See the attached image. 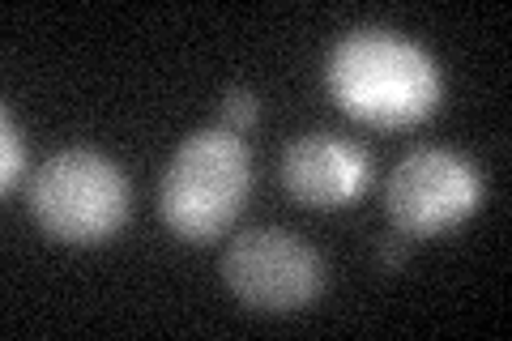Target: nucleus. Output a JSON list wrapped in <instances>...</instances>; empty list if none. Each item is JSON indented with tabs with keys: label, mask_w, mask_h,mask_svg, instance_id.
Returning <instances> with one entry per match:
<instances>
[{
	"label": "nucleus",
	"mask_w": 512,
	"mask_h": 341,
	"mask_svg": "<svg viewBox=\"0 0 512 341\" xmlns=\"http://www.w3.org/2000/svg\"><path fill=\"white\" fill-rule=\"evenodd\" d=\"M325 86L346 116L376 128L419 124L444 94L436 60L414 39L380 26H359L338 39L325 64Z\"/></svg>",
	"instance_id": "f257e3e1"
},
{
	"label": "nucleus",
	"mask_w": 512,
	"mask_h": 341,
	"mask_svg": "<svg viewBox=\"0 0 512 341\" xmlns=\"http://www.w3.org/2000/svg\"><path fill=\"white\" fill-rule=\"evenodd\" d=\"M252 188V154L231 128H201L184 137L158 184V209L188 243L222 235Z\"/></svg>",
	"instance_id": "f03ea898"
},
{
	"label": "nucleus",
	"mask_w": 512,
	"mask_h": 341,
	"mask_svg": "<svg viewBox=\"0 0 512 341\" xmlns=\"http://www.w3.org/2000/svg\"><path fill=\"white\" fill-rule=\"evenodd\" d=\"M30 214L60 243H103L128 218V180L99 150L73 145L43 162L30 180Z\"/></svg>",
	"instance_id": "7ed1b4c3"
},
{
	"label": "nucleus",
	"mask_w": 512,
	"mask_h": 341,
	"mask_svg": "<svg viewBox=\"0 0 512 341\" xmlns=\"http://www.w3.org/2000/svg\"><path fill=\"white\" fill-rule=\"evenodd\" d=\"M222 282L231 295L265 316H286L308 307L325 286V261L308 239L282 226H256L231 239L222 252Z\"/></svg>",
	"instance_id": "20e7f679"
},
{
	"label": "nucleus",
	"mask_w": 512,
	"mask_h": 341,
	"mask_svg": "<svg viewBox=\"0 0 512 341\" xmlns=\"http://www.w3.org/2000/svg\"><path fill=\"white\" fill-rule=\"evenodd\" d=\"M483 201V175L453 150H414L393 167L384 209L402 235H440Z\"/></svg>",
	"instance_id": "39448f33"
},
{
	"label": "nucleus",
	"mask_w": 512,
	"mask_h": 341,
	"mask_svg": "<svg viewBox=\"0 0 512 341\" xmlns=\"http://www.w3.org/2000/svg\"><path fill=\"white\" fill-rule=\"evenodd\" d=\"M367 180H372L367 154L333 133H308L282 154V184L308 209H342L367 188Z\"/></svg>",
	"instance_id": "423d86ee"
},
{
	"label": "nucleus",
	"mask_w": 512,
	"mask_h": 341,
	"mask_svg": "<svg viewBox=\"0 0 512 341\" xmlns=\"http://www.w3.org/2000/svg\"><path fill=\"white\" fill-rule=\"evenodd\" d=\"M26 171V145H22V128L13 120V111H0V188L13 192Z\"/></svg>",
	"instance_id": "0eeeda50"
},
{
	"label": "nucleus",
	"mask_w": 512,
	"mask_h": 341,
	"mask_svg": "<svg viewBox=\"0 0 512 341\" xmlns=\"http://www.w3.org/2000/svg\"><path fill=\"white\" fill-rule=\"evenodd\" d=\"M256 116H261V103H256L252 90H227L222 94V120H227L231 133H239V128H252Z\"/></svg>",
	"instance_id": "6e6552de"
},
{
	"label": "nucleus",
	"mask_w": 512,
	"mask_h": 341,
	"mask_svg": "<svg viewBox=\"0 0 512 341\" xmlns=\"http://www.w3.org/2000/svg\"><path fill=\"white\" fill-rule=\"evenodd\" d=\"M402 261H406L402 239H384V243H380V265H384V269H397Z\"/></svg>",
	"instance_id": "1a4fd4ad"
}]
</instances>
